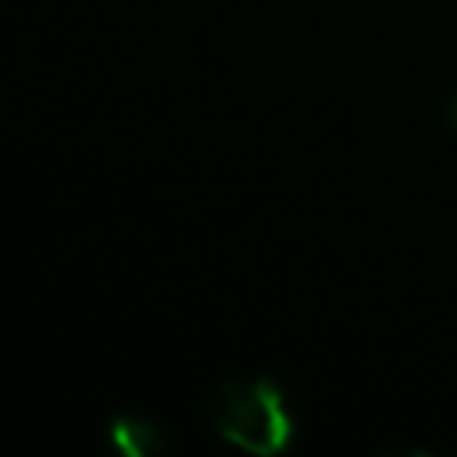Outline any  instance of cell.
<instances>
[{
    "label": "cell",
    "mask_w": 457,
    "mask_h": 457,
    "mask_svg": "<svg viewBox=\"0 0 457 457\" xmlns=\"http://www.w3.org/2000/svg\"><path fill=\"white\" fill-rule=\"evenodd\" d=\"M209 423L228 445L255 457H283L295 439L287 395L268 377H240L218 386L209 398Z\"/></svg>",
    "instance_id": "cell-1"
},
{
    "label": "cell",
    "mask_w": 457,
    "mask_h": 457,
    "mask_svg": "<svg viewBox=\"0 0 457 457\" xmlns=\"http://www.w3.org/2000/svg\"><path fill=\"white\" fill-rule=\"evenodd\" d=\"M445 121L452 125V131H457V91L448 96V103H445Z\"/></svg>",
    "instance_id": "cell-3"
},
{
    "label": "cell",
    "mask_w": 457,
    "mask_h": 457,
    "mask_svg": "<svg viewBox=\"0 0 457 457\" xmlns=\"http://www.w3.org/2000/svg\"><path fill=\"white\" fill-rule=\"evenodd\" d=\"M386 457H436L429 452H402V454H386Z\"/></svg>",
    "instance_id": "cell-4"
},
{
    "label": "cell",
    "mask_w": 457,
    "mask_h": 457,
    "mask_svg": "<svg viewBox=\"0 0 457 457\" xmlns=\"http://www.w3.org/2000/svg\"><path fill=\"white\" fill-rule=\"evenodd\" d=\"M112 457H169V436L159 423L140 414H119L106 429Z\"/></svg>",
    "instance_id": "cell-2"
}]
</instances>
